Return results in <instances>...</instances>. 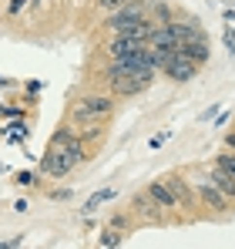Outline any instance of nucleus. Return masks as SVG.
I'll list each match as a JSON object with an SVG mask.
<instances>
[{
    "mask_svg": "<svg viewBox=\"0 0 235 249\" xmlns=\"http://www.w3.org/2000/svg\"><path fill=\"white\" fill-rule=\"evenodd\" d=\"M178 51H185L192 61L205 64V61H208V37H205V34H198V37H192V41H185Z\"/></svg>",
    "mask_w": 235,
    "mask_h": 249,
    "instance_id": "11",
    "label": "nucleus"
},
{
    "mask_svg": "<svg viewBox=\"0 0 235 249\" xmlns=\"http://www.w3.org/2000/svg\"><path fill=\"white\" fill-rule=\"evenodd\" d=\"M17 185H34V175H27V172H20V175H17Z\"/></svg>",
    "mask_w": 235,
    "mask_h": 249,
    "instance_id": "19",
    "label": "nucleus"
},
{
    "mask_svg": "<svg viewBox=\"0 0 235 249\" xmlns=\"http://www.w3.org/2000/svg\"><path fill=\"white\" fill-rule=\"evenodd\" d=\"M161 182L171 189V196H175V202H178V206H185V209L195 206V199H192V192H188V185H185V178H182V175H165Z\"/></svg>",
    "mask_w": 235,
    "mask_h": 249,
    "instance_id": "10",
    "label": "nucleus"
},
{
    "mask_svg": "<svg viewBox=\"0 0 235 249\" xmlns=\"http://www.w3.org/2000/svg\"><path fill=\"white\" fill-rule=\"evenodd\" d=\"M121 243H124V236H121V229H115V226H108V229H104V232H101V246H121Z\"/></svg>",
    "mask_w": 235,
    "mask_h": 249,
    "instance_id": "14",
    "label": "nucleus"
},
{
    "mask_svg": "<svg viewBox=\"0 0 235 249\" xmlns=\"http://www.w3.org/2000/svg\"><path fill=\"white\" fill-rule=\"evenodd\" d=\"M111 226L121 229V232H128V219H124V215H115V219H111Z\"/></svg>",
    "mask_w": 235,
    "mask_h": 249,
    "instance_id": "17",
    "label": "nucleus"
},
{
    "mask_svg": "<svg viewBox=\"0 0 235 249\" xmlns=\"http://www.w3.org/2000/svg\"><path fill=\"white\" fill-rule=\"evenodd\" d=\"M104 10H115V7H121V3H128V0H98Z\"/></svg>",
    "mask_w": 235,
    "mask_h": 249,
    "instance_id": "18",
    "label": "nucleus"
},
{
    "mask_svg": "<svg viewBox=\"0 0 235 249\" xmlns=\"http://www.w3.org/2000/svg\"><path fill=\"white\" fill-rule=\"evenodd\" d=\"M118 192L115 189H104V192H98V196H91V199H87V202H84V212H94V209L101 206V202H111V199H115Z\"/></svg>",
    "mask_w": 235,
    "mask_h": 249,
    "instance_id": "13",
    "label": "nucleus"
},
{
    "mask_svg": "<svg viewBox=\"0 0 235 249\" xmlns=\"http://www.w3.org/2000/svg\"><path fill=\"white\" fill-rule=\"evenodd\" d=\"M145 47H148V41H138V37H128V34H111V41L104 44L108 57H128L134 51H145Z\"/></svg>",
    "mask_w": 235,
    "mask_h": 249,
    "instance_id": "7",
    "label": "nucleus"
},
{
    "mask_svg": "<svg viewBox=\"0 0 235 249\" xmlns=\"http://www.w3.org/2000/svg\"><path fill=\"white\" fill-rule=\"evenodd\" d=\"M27 3H31V0H10V7H7V17H17V14H20Z\"/></svg>",
    "mask_w": 235,
    "mask_h": 249,
    "instance_id": "16",
    "label": "nucleus"
},
{
    "mask_svg": "<svg viewBox=\"0 0 235 249\" xmlns=\"http://www.w3.org/2000/svg\"><path fill=\"white\" fill-rule=\"evenodd\" d=\"M111 111H115V98H108V94H87V98H81L78 105H74L71 118L81 128V138H87V135H101L98 122H104Z\"/></svg>",
    "mask_w": 235,
    "mask_h": 249,
    "instance_id": "2",
    "label": "nucleus"
},
{
    "mask_svg": "<svg viewBox=\"0 0 235 249\" xmlns=\"http://www.w3.org/2000/svg\"><path fill=\"white\" fill-rule=\"evenodd\" d=\"M151 81H155V71L151 68H138V71H124V74L111 78L108 84H111V91L121 94V98H134V94H145L151 88Z\"/></svg>",
    "mask_w": 235,
    "mask_h": 249,
    "instance_id": "4",
    "label": "nucleus"
},
{
    "mask_svg": "<svg viewBox=\"0 0 235 249\" xmlns=\"http://www.w3.org/2000/svg\"><path fill=\"white\" fill-rule=\"evenodd\" d=\"M225 148H235V131H232V135H225Z\"/></svg>",
    "mask_w": 235,
    "mask_h": 249,
    "instance_id": "20",
    "label": "nucleus"
},
{
    "mask_svg": "<svg viewBox=\"0 0 235 249\" xmlns=\"http://www.w3.org/2000/svg\"><path fill=\"white\" fill-rule=\"evenodd\" d=\"M145 20H151L148 17V7L145 3H138V0H128V3H121L115 10H108V31L111 34H124V31H131L134 24H145Z\"/></svg>",
    "mask_w": 235,
    "mask_h": 249,
    "instance_id": "3",
    "label": "nucleus"
},
{
    "mask_svg": "<svg viewBox=\"0 0 235 249\" xmlns=\"http://www.w3.org/2000/svg\"><path fill=\"white\" fill-rule=\"evenodd\" d=\"M148 196H151V199H155V202H158L161 209H165V212H171V209L178 206V202H175V196H171V189H168V185H165L161 178L148 185Z\"/></svg>",
    "mask_w": 235,
    "mask_h": 249,
    "instance_id": "12",
    "label": "nucleus"
},
{
    "mask_svg": "<svg viewBox=\"0 0 235 249\" xmlns=\"http://www.w3.org/2000/svg\"><path fill=\"white\" fill-rule=\"evenodd\" d=\"M131 212H134V219H141V222H148V226H161V222H165V209L158 206L148 192H145V196H134Z\"/></svg>",
    "mask_w": 235,
    "mask_h": 249,
    "instance_id": "6",
    "label": "nucleus"
},
{
    "mask_svg": "<svg viewBox=\"0 0 235 249\" xmlns=\"http://www.w3.org/2000/svg\"><path fill=\"white\" fill-rule=\"evenodd\" d=\"M195 192H198V199H201L208 209H215V212H225V209H229V199H225L208 178H205V182H195Z\"/></svg>",
    "mask_w": 235,
    "mask_h": 249,
    "instance_id": "8",
    "label": "nucleus"
},
{
    "mask_svg": "<svg viewBox=\"0 0 235 249\" xmlns=\"http://www.w3.org/2000/svg\"><path fill=\"white\" fill-rule=\"evenodd\" d=\"M151 14H155L161 24H171V10H168L165 3H155V7H151Z\"/></svg>",
    "mask_w": 235,
    "mask_h": 249,
    "instance_id": "15",
    "label": "nucleus"
},
{
    "mask_svg": "<svg viewBox=\"0 0 235 249\" xmlns=\"http://www.w3.org/2000/svg\"><path fill=\"white\" fill-rule=\"evenodd\" d=\"M87 155H84V138L74 135L71 128H61L54 138H50V148H47V155L40 159V172L44 175H54V178H64L71 168L84 162Z\"/></svg>",
    "mask_w": 235,
    "mask_h": 249,
    "instance_id": "1",
    "label": "nucleus"
},
{
    "mask_svg": "<svg viewBox=\"0 0 235 249\" xmlns=\"http://www.w3.org/2000/svg\"><path fill=\"white\" fill-rule=\"evenodd\" d=\"M208 182H212L229 202H235V175H232V172H225L222 165H215L212 172H208Z\"/></svg>",
    "mask_w": 235,
    "mask_h": 249,
    "instance_id": "9",
    "label": "nucleus"
},
{
    "mask_svg": "<svg viewBox=\"0 0 235 249\" xmlns=\"http://www.w3.org/2000/svg\"><path fill=\"white\" fill-rule=\"evenodd\" d=\"M198 68H201V64H198V61H192L185 51H175V54L165 61V68H161V71H165V74H168L175 84H185V81H192V78L198 74Z\"/></svg>",
    "mask_w": 235,
    "mask_h": 249,
    "instance_id": "5",
    "label": "nucleus"
}]
</instances>
